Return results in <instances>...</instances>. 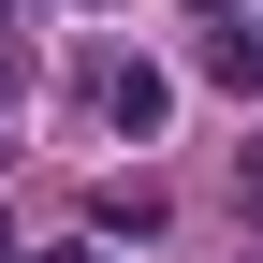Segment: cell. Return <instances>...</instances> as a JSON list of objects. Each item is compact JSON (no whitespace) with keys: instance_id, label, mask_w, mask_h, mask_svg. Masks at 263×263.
I'll return each mask as SVG.
<instances>
[{"instance_id":"obj_2","label":"cell","mask_w":263,"mask_h":263,"mask_svg":"<svg viewBox=\"0 0 263 263\" xmlns=\"http://www.w3.org/2000/svg\"><path fill=\"white\" fill-rule=\"evenodd\" d=\"M205 73H219V88H263V29H219V44H205Z\"/></svg>"},{"instance_id":"obj_4","label":"cell","mask_w":263,"mask_h":263,"mask_svg":"<svg viewBox=\"0 0 263 263\" xmlns=\"http://www.w3.org/2000/svg\"><path fill=\"white\" fill-rule=\"evenodd\" d=\"M205 15H219V0H205Z\"/></svg>"},{"instance_id":"obj_1","label":"cell","mask_w":263,"mask_h":263,"mask_svg":"<svg viewBox=\"0 0 263 263\" xmlns=\"http://www.w3.org/2000/svg\"><path fill=\"white\" fill-rule=\"evenodd\" d=\"M103 117L132 132V146H146V132H161V117H176V88H161V73H146V59H117V73H103Z\"/></svg>"},{"instance_id":"obj_3","label":"cell","mask_w":263,"mask_h":263,"mask_svg":"<svg viewBox=\"0 0 263 263\" xmlns=\"http://www.w3.org/2000/svg\"><path fill=\"white\" fill-rule=\"evenodd\" d=\"M44 263H103V249H44Z\"/></svg>"}]
</instances>
